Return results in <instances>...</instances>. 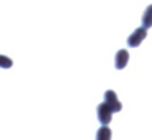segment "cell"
I'll list each match as a JSON object with an SVG mask.
<instances>
[{"label": "cell", "mask_w": 152, "mask_h": 140, "mask_svg": "<svg viewBox=\"0 0 152 140\" xmlns=\"http://www.w3.org/2000/svg\"><path fill=\"white\" fill-rule=\"evenodd\" d=\"M142 27L146 29L152 27V4L146 8L143 15H142Z\"/></svg>", "instance_id": "5"}, {"label": "cell", "mask_w": 152, "mask_h": 140, "mask_svg": "<svg viewBox=\"0 0 152 140\" xmlns=\"http://www.w3.org/2000/svg\"><path fill=\"white\" fill-rule=\"evenodd\" d=\"M96 111H98V119L102 123V125H108L112 121L113 113H112V110L109 109V106L105 104V102L99 104Z\"/></svg>", "instance_id": "3"}, {"label": "cell", "mask_w": 152, "mask_h": 140, "mask_svg": "<svg viewBox=\"0 0 152 140\" xmlns=\"http://www.w3.org/2000/svg\"><path fill=\"white\" fill-rule=\"evenodd\" d=\"M128 59H129V53H128V51L119 49L115 54V67L118 69H123L127 66Z\"/></svg>", "instance_id": "4"}, {"label": "cell", "mask_w": 152, "mask_h": 140, "mask_svg": "<svg viewBox=\"0 0 152 140\" xmlns=\"http://www.w3.org/2000/svg\"><path fill=\"white\" fill-rule=\"evenodd\" d=\"M112 139V130L108 128V125H103L99 128L96 133V140H110Z\"/></svg>", "instance_id": "6"}, {"label": "cell", "mask_w": 152, "mask_h": 140, "mask_svg": "<svg viewBox=\"0 0 152 140\" xmlns=\"http://www.w3.org/2000/svg\"><path fill=\"white\" fill-rule=\"evenodd\" d=\"M146 35H147V29L146 28L138 27L129 37H128L127 43H128L129 47H132V48H136V47H138L142 42H143V39L146 38Z\"/></svg>", "instance_id": "2"}, {"label": "cell", "mask_w": 152, "mask_h": 140, "mask_svg": "<svg viewBox=\"0 0 152 140\" xmlns=\"http://www.w3.org/2000/svg\"><path fill=\"white\" fill-rule=\"evenodd\" d=\"M13 66V61L7 56L0 54V67L1 68H10Z\"/></svg>", "instance_id": "7"}, {"label": "cell", "mask_w": 152, "mask_h": 140, "mask_svg": "<svg viewBox=\"0 0 152 140\" xmlns=\"http://www.w3.org/2000/svg\"><path fill=\"white\" fill-rule=\"evenodd\" d=\"M104 102L109 106V109L112 110V113H119V111L122 110V107H123L121 101L118 100L115 92H114L113 90L105 91V93H104Z\"/></svg>", "instance_id": "1"}]
</instances>
